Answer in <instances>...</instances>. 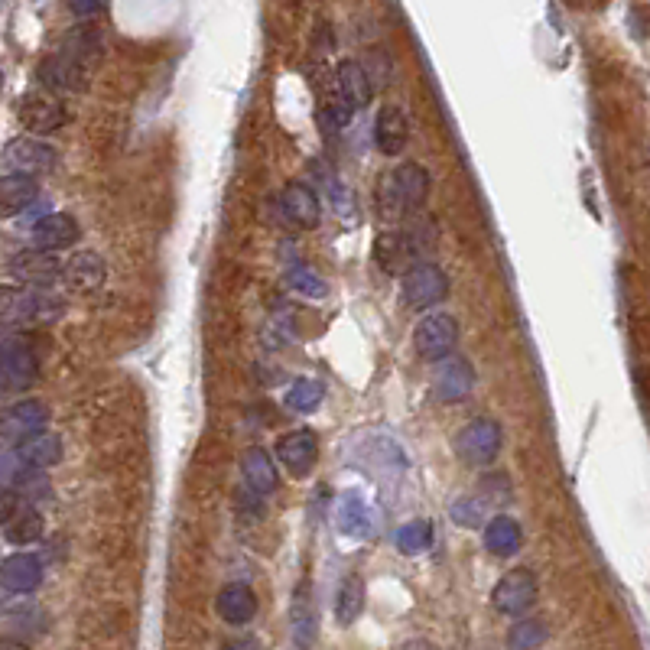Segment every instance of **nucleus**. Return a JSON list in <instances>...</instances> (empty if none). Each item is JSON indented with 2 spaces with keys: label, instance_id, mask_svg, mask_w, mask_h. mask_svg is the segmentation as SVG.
I'll return each instance as SVG.
<instances>
[{
  "label": "nucleus",
  "instance_id": "nucleus-1",
  "mask_svg": "<svg viewBox=\"0 0 650 650\" xmlns=\"http://www.w3.org/2000/svg\"><path fill=\"white\" fill-rule=\"evenodd\" d=\"M101 56V43L98 36L91 33H72L62 43L59 52H52L43 62H39V82L49 91H78L85 88L88 72L95 69V62Z\"/></svg>",
  "mask_w": 650,
  "mask_h": 650
},
{
  "label": "nucleus",
  "instance_id": "nucleus-2",
  "mask_svg": "<svg viewBox=\"0 0 650 650\" xmlns=\"http://www.w3.org/2000/svg\"><path fill=\"white\" fill-rule=\"evenodd\" d=\"M429 192V173L416 163H403L381 176L377 182V212L387 221L416 212Z\"/></svg>",
  "mask_w": 650,
  "mask_h": 650
},
{
  "label": "nucleus",
  "instance_id": "nucleus-3",
  "mask_svg": "<svg viewBox=\"0 0 650 650\" xmlns=\"http://www.w3.org/2000/svg\"><path fill=\"white\" fill-rule=\"evenodd\" d=\"M62 312L56 296H46L26 286H0V329L26 322H49Z\"/></svg>",
  "mask_w": 650,
  "mask_h": 650
},
{
  "label": "nucleus",
  "instance_id": "nucleus-4",
  "mask_svg": "<svg viewBox=\"0 0 650 650\" xmlns=\"http://www.w3.org/2000/svg\"><path fill=\"white\" fill-rule=\"evenodd\" d=\"M426 251V244L420 241L416 228H394L381 231V238L374 241V260L384 273H407L410 267L420 264V254Z\"/></svg>",
  "mask_w": 650,
  "mask_h": 650
},
{
  "label": "nucleus",
  "instance_id": "nucleus-5",
  "mask_svg": "<svg viewBox=\"0 0 650 650\" xmlns=\"http://www.w3.org/2000/svg\"><path fill=\"white\" fill-rule=\"evenodd\" d=\"M455 455L465 462V465H491L494 459H498V452H501V429L494 420H472V423H465L459 433H455Z\"/></svg>",
  "mask_w": 650,
  "mask_h": 650
},
{
  "label": "nucleus",
  "instance_id": "nucleus-6",
  "mask_svg": "<svg viewBox=\"0 0 650 650\" xmlns=\"http://www.w3.org/2000/svg\"><path fill=\"white\" fill-rule=\"evenodd\" d=\"M413 345H416V355L423 361H442L449 358L455 345H459V322L449 312H433L426 316L413 332Z\"/></svg>",
  "mask_w": 650,
  "mask_h": 650
},
{
  "label": "nucleus",
  "instance_id": "nucleus-7",
  "mask_svg": "<svg viewBox=\"0 0 650 650\" xmlns=\"http://www.w3.org/2000/svg\"><path fill=\"white\" fill-rule=\"evenodd\" d=\"M400 293H403V303L413 306V309H429L446 299L449 293V280L436 264H416L403 273V283H400Z\"/></svg>",
  "mask_w": 650,
  "mask_h": 650
},
{
  "label": "nucleus",
  "instance_id": "nucleus-8",
  "mask_svg": "<svg viewBox=\"0 0 650 650\" xmlns=\"http://www.w3.org/2000/svg\"><path fill=\"white\" fill-rule=\"evenodd\" d=\"M39 377V358L23 338H4L0 342V387L23 390Z\"/></svg>",
  "mask_w": 650,
  "mask_h": 650
},
{
  "label": "nucleus",
  "instance_id": "nucleus-9",
  "mask_svg": "<svg viewBox=\"0 0 650 650\" xmlns=\"http://www.w3.org/2000/svg\"><path fill=\"white\" fill-rule=\"evenodd\" d=\"M533 602H537V576L530 569H511L491 592V605L511 618H520L524 611H530Z\"/></svg>",
  "mask_w": 650,
  "mask_h": 650
},
{
  "label": "nucleus",
  "instance_id": "nucleus-10",
  "mask_svg": "<svg viewBox=\"0 0 650 650\" xmlns=\"http://www.w3.org/2000/svg\"><path fill=\"white\" fill-rule=\"evenodd\" d=\"M0 160H4L10 173L33 179L36 173H49L56 166V150L36 137H13L4 147V153H0Z\"/></svg>",
  "mask_w": 650,
  "mask_h": 650
},
{
  "label": "nucleus",
  "instance_id": "nucleus-11",
  "mask_svg": "<svg viewBox=\"0 0 650 650\" xmlns=\"http://www.w3.org/2000/svg\"><path fill=\"white\" fill-rule=\"evenodd\" d=\"M475 387V371L472 364L465 358H442L436 361V371H433V394L442 400V403H459L472 394Z\"/></svg>",
  "mask_w": 650,
  "mask_h": 650
},
{
  "label": "nucleus",
  "instance_id": "nucleus-12",
  "mask_svg": "<svg viewBox=\"0 0 650 650\" xmlns=\"http://www.w3.org/2000/svg\"><path fill=\"white\" fill-rule=\"evenodd\" d=\"M46 423H49V407L43 400H20L0 416V436L23 442L36 433H43Z\"/></svg>",
  "mask_w": 650,
  "mask_h": 650
},
{
  "label": "nucleus",
  "instance_id": "nucleus-13",
  "mask_svg": "<svg viewBox=\"0 0 650 650\" xmlns=\"http://www.w3.org/2000/svg\"><path fill=\"white\" fill-rule=\"evenodd\" d=\"M17 117L26 130L33 134H52L65 124V104L56 95H26L17 108Z\"/></svg>",
  "mask_w": 650,
  "mask_h": 650
},
{
  "label": "nucleus",
  "instance_id": "nucleus-14",
  "mask_svg": "<svg viewBox=\"0 0 650 650\" xmlns=\"http://www.w3.org/2000/svg\"><path fill=\"white\" fill-rule=\"evenodd\" d=\"M10 273L30 286H49L62 277V260L52 251H39V247H30V251L13 254L10 260Z\"/></svg>",
  "mask_w": 650,
  "mask_h": 650
},
{
  "label": "nucleus",
  "instance_id": "nucleus-15",
  "mask_svg": "<svg viewBox=\"0 0 650 650\" xmlns=\"http://www.w3.org/2000/svg\"><path fill=\"white\" fill-rule=\"evenodd\" d=\"M335 524L345 537H355V540H368L377 533V514L374 507L361 498L358 491H345L342 501H338V511H335Z\"/></svg>",
  "mask_w": 650,
  "mask_h": 650
},
{
  "label": "nucleus",
  "instance_id": "nucleus-16",
  "mask_svg": "<svg viewBox=\"0 0 650 650\" xmlns=\"http://www.w3.org/2000/svg\"><path fill=\"white\" fill-rule=\"evenodd\" d=\"M316 452H319V442H316V433H309V429H293V433L280 436L277 442V459L290 468V475L296 478L309 475V468L316 465Z\"/></svg>",
  "mask_w": 650,
  "mask_h": 650
},
{
  "label": "nucleus",
  "instance_id": "nucleus-17",
  "mask_svg": "<svg viewBox=\"0 0 650 650\" xmlns=\"http://www.w3.org/2000/svg\"><path fill=\"white\" fill-rule=\"evenodd\" d=\"M290 637L299 650H309L319 637V611L309 595V582H299L290 605Z\"/></svg>",
  "mask_w": 650,
  "mask_h": 650
},
{
  "label": "nucleus",
  "instance_id": "nucleus-18",
  "mask_svg": "<svg viewBox=\"0 0 650 650\" xmlns=\"http://www.w3.org/2000/svg\"><path fill=\"white\" fill-rule=\"evenodd\" d=\"M0 582H4V589L17 595L36 592L39 582H43V563L33 553H13L0 563Z\"/></svg>",
  "mask_w": 650,
  "mask_h": 650
},
{
  "label": "nucleus",
  "instance_id": "nucleus-19",
  "mask_svg": "<svg viewBox=\"0 0 650 650\" xmlns=\"http://www.w3.org/2000/svg\"><path fill=\"white\" fill-rule=\"evenodd\" d=\"M78 221L72 215H65V212H52L46 218H39L36 225H33V241L39 251H52V254H59L62 247H72L78 241Z\"/></svg>",
  "mask_w": 650,
  "mask_h": 650
},
{
  "label": "nucleus",
  "instance_id": "nucleus-20",
  "mask_svg": "<svg viewBox=\"0 0 650 650\" xmlns=\"http://www.w3.org/2000/svg\"><path fill=\"white\" fill-rule=\"evenodd\" d=\"M215 608H218L221 621H228V624H234V628H241V624L254 621V615H257V595H254L251 585L228 582L225 589L218 592Z\"/></svg>",
  "mask_w": 650,
  "mask_h": 650
},
{
  "label": "nucleus",
  "instance_id": "nucleus-21",
  "mask_svg": "<svg viewBox=\"0 0 650 650\" xmlns=\"http://www.w3.org/2000/svg\"><path fill=\"white\" fill-rule=\"evenodd\" d=\"M241 475L247 481V488H251L257 498H267V494H273L280 485L277 465H273L270 452L260 449V446H251L241 455Z\"/></svg>",
  "mask_w": 650,
  "mask_h": 650
},
{
  "label": "nucleus",
  "instance_id": "nucleus-22",
  "mask_svg": "<svg viewBox=\"0 0 650 650\" xmlns=\"http://www.w3.org/2000/svg\"><path fill=\"white\" fill-rule=\"evenodd\" d=\"M335 95L342 98L351 111H358L371 101V78L355 59H345L335 65Z\"/></svg>",
  "mask_w": 650,
  "mask_h": 650
},
{
  "label": "nucleus",
  "instance_id": "nucleus-23",
  "mask_svg": "<svg viewBox=\"0 0 650 650\" xmlns=\"http://www.w3.org/2000/svg\"><path fill=\"white\" fill-rule=\"evenodd\" d=\"M407 140H410L407 114H403L400 108H394V104L381 108V114H377V121H374V143H377V150L387 153V156H394V153H400L403 147H407Z\"/></svg>",
  "mask_w": 650,
  "mask_h": 650
},
{
  "label": "nucleus",
  "instance_id": "nucleus-24",
  "mask_svg": "<svg viewBox=\"0 0 650 650\" xmlns=\"http://www.w3.org/2000/svg\"><path fill=\"white\" fill-rule=\"evenodd\" d=\"M283 215L299 228H316L319 225V195L312 192L306 182H290L280 195Z\"/></svg>",
  "mask_w": 650,
  "mask_h": 650
},
{
  "label": "nucleus",
  "instance_id": "nucleus-25",
  "mask_svg": "<svg viewBox=\"0 0 650 650\" xmlns=\"http://www.w3.org/2000/svg\"><path fill=\"white\" fill-rule=\"evenodd\" d=\"M62 277L78 293H95L104 283V260L95 251H82L69 264H62Z\"/></svg>",
  "mask_w": 650,
  "mask_h": 650
},
{
  "label": "nucleus",
  "instance_id": "nucleus-26",
  "mask_svg": "<svg viewBox=\"0 0 650 650\" xmlns=\"http://www.w3.org/2000/svg\"><path fill=\"white\" fill-rule=\"evenodd\" d=\"M36 195H39L36 179H30V176H17V173L0 176V218H13V215H20L23 208H30V205H33Z\"/></svg>",
  "mask_w": 650,
  "mask_h": 650
},
{
  "label": "nucleus",
  "instance_id": "nucleus-27",
  "mask_svg": "<svg viewBox=\"0 0 650 650\" xmlns=\"http://www.w3.org/2000/svg\"><path fill=\"white\" fill-rule=\"evenodd\" d=\"M17 455L23 459L26 468H52L62 459V439L52 436V433H36V436L20 442Z\"/></svg>",
  "mask_w": 650,
  "mask_h": 650
},
{
  "label": "nucleus",
  "instance_id": "nucleus-28",
  "mask_svg": "<svg viewBox=\"0 0 650 650\" xmlns=\"http://www.w3.org/2000/svg\"><path fill=\"white\" fill-rule=\"evenodd\" d=\"M485 546L494 556H514L520 550V527L514 517L498 514L485 524Z\"/></svg>",
  "mask_w": 650,
  "mask_h": 650
},
{
  "label": "nucleus",
  "instance_id": "nucleus-29",
  "mask_svg": "<svg viewBox=\"0 0 650 650\" xmlns=\"http://www.w3.org/2000/svg\"><path fill=\"white\" fill-rule=\"evenodd\" d=\"M361 608H364V582L358 576H345L335 592V621L348 628V624L358 621Z\"/></svg>",
  "mask_w": 650,
  "mask_h": 650
},
{
  "label": "nucleus",
  "instance_id": "nucleus-30",
  "mask_svg": "<svg viewBox=\"0 0 650 650\" xmlns=\"http://www.w3.org/2000/svg\"><path fill=\"white\" fill-rule=\"evenodd\" d=\"M4 537L17 546L36 543L39 537H43V517H39L36 507H17L13 517L4 524Z\"/></svg>",
  "mask_w": 650,
  "mask_h": 650
},
{
  "label": "nucleus",
  "instance_id": "nucleus-31",
  "mask_svg": "<svg viewBox=\"0 0 650 650\" xmlns=\"http://www.w3.org/2000/svg\"><path fill=\"white\" fill-rule=\"evenodd\" d=\"M394 543L403 556H420L433 546V524L429 520H410V524H403L397 530Z\"/></svg>",
  "mask_w": 650,
  "mask_h": 650
},
{
  "label": "nucleus",
  "instance_id": "nucleus-32",
  "mask_svg": "<svg viewBox=\"0 0 650 650\" xmlns=\"http://www.w3.org/2000/svg\"><path fill=\"white\" fill-rule=\"evenodd\" d=\"M322 397H325L322 381H316V377H299V381H293L290 394H286V407L296 413H309L319 407Z\"/></svg>",
  "mask_w": 650,
  "mask_h": 650
},
{
  "label": "nucleus",
  "instance_id": "nucleus-33",
  "mask_svg": "<svg viewBox=\"0 0 650 650\" xmlns=\"http://www.w3.org/2000/svg\"><path fill=\"white\" fill-rule=\"evenodd\" d=\"M488 511H491V501L485 498V494H465V498L452 504V520L459 527H481Z\"/></svg>",
  "mask_w": 650,
  "mask_h": 650
},
{
  "label": "nucleus",
  "instance_id": "nucleus-34",
  "mask_svg": "<svg viewBox=\"0 0 650 650\" xmlns=\"http://www.w3.org/2000/svg\"><path fill=\"white\" fill-rule=\"evenodd\" d=\"M546 641V624L537 618H524L517 621L511 634H507V647L511 650H537Z\"/></svg>",
  "mask_w": 650,
  "mask_h": 650
},
{
  "label": "nucleus",
  "instance_id": "nucleus-35",
  "mask_svg": "<svg viewBox=\"0 0 650 650\" xmlns=\"http://www.w3.org/2000/svg\"><path fill=\"white\" fill-rule=\"evenodd\" d=\"M286 283H290V290L303 293L309 299H322L325 293H329V286H325V280L319 277V273H312L306 267H293L290 277H286Z\"/></svg>",
  "mask_w": 650,
  "mask_h": 650
},
{
  "label": "nucleus",
  "instance_id": "nucleus-36",
  "mask_svg": "<svg viewBox=\"0 0 650 650\" xmlns=\"http://www.w3.org/2000/svg\"><path fill=\"white\" fill-rule=\"evenodd\" d=\"M319 121L325 124V130H342V127L351 121V108H348V104L332 91V95L322 101V108H319Z\"/></svg>",
  "mask_w": 650,
  "mask_h": 650
},
{
  "label": "nucleus",
  "instance_id": "nucleus-37",
  "mask_svg": "<svg viewBox=\"0 0 650 650\" xmlns=\"http://www.w3.org/2000/svg\"><path fill=\"white\" fill-rule=\"evenodd\" d=\"M26 475V465L17 455V449H0V485L7 481H20Z\"/></svg>",
  "mask_w": 650,
  "mask_h": 650
},
{
  "label": "nucleus",
  "instance_id": "nucleus-38",
  "mask_svg": "<svg viewBox=\"0 0 650 650\" xmlns=\"http://www.w3.org/2000/svg\"><path fill=\"white\" fill-rule=\"evenodd\" d=\"M20 507V494L17 491H10L7 485H0V527L7 524V520L13 517V511Z\"/></svg>",
  "mask_w": 650,
  "mask_h": 650
},
{
  "label": "nucleus",
  "instance_id": "nucleus-39",
  "mask_svg": "<svg viewBox=\"0 0 650 650\" xmlns=\"http://www.w3.org/2000/svg\"><path fill=\"white\" fill-rule=\"evenodd\" d=\"M225 650H264L257 637H238V641H228Z\"/></svg>",
  "mask_w": 650,
  "mask_h": 650
},
{
  "label": "nucleus",
  "instance_id": "nucleus-40",
  "mask_svg": "<svg viewBox=\"0 0 650 650\" xmlns=\"http://www.w3.org/2000/svg\"><path fill=\"white\" fill-rule=\"evenodd\" d=\"M69 10L75 13V17H91V13H101L104 7L101 4H69Z\"/></svg>",
  "mask_w": 650,
  "mask_h": 650
},
{
  "label": "nucleus",
  "instance_id": "nucleus-41",
  "mask_svg": "<svg viewBox=\"0 0 650 650\" xmlns=\"http://www.w3.org/2000/svg\"><path fill=\"white\" fill-rule=\"evenodd\" d=\"M400 650H439L433 641H423V637H413V641H407Z\"/></svg>",
  "mask_w": 650,
  "mask_h": 650
},
{
  "label": "nucleus",
  "instance_id": "nucleus-42",
  "mask_svg": "<svg viewBox=\"0 0 650 650\" xmlns=\"http://www.w3.org/2000/svg\"><path fill=\"white\" fill-rule=\"evenodd\" d=\"M0 650H30V647L20 641H10V637H0Z\"/></svg>",
  "mask_w": 650,
  "mask_h": 650
},
{
  "label": "nucleus",
  "instance_id": "nucleus-43",
  "mask_svg": "<svg viewBox=\"0 0 650 650\" xmlns=\"http://www.w3.org/2000/svg\"><path fill=\"white\" fill-rule=\"evenodd\" d=\"M0 400H4V387H0Z\"/></svg>",
  "mask_w": 650,
  "mask_h": 650
}]
</instances>
